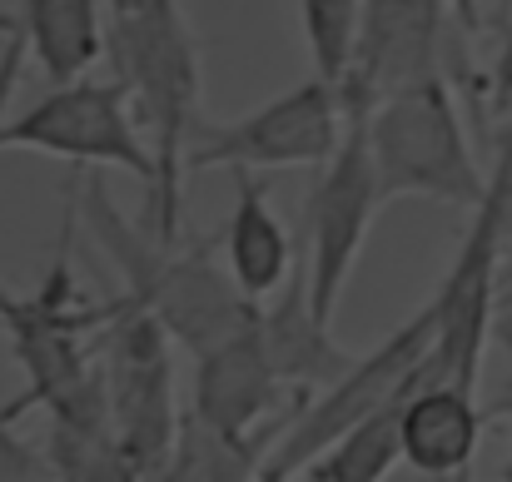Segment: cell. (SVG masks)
<instances>
[{
  "instance_id": "obj_1",
  "label": "cell",
  "mask_w": 512,
  "mask_h": 482,
  "mask_svg": "<svg viewBox=\"0 0 512 482\" xmlns=\"http://www.w3.org/2000/svg\"><path fill=\"white\" fill-rule=\"evenodd\" d=\"M80 219H85V234L100 244V254L115 264L120 294L150 309L189 358L214 353L219 343L254 328L264 314L234 284L229 264L209 254V244H179V239L170 244L155 229L130 224L125 209L110 199V184L100 169L90 174V184H80Z\"/></svg>"
},
{
  "instance_id": "obj_2",
  "label": "cell",
  "mask_w": 512,
  "mask_h": 482,
  "mask_svg": "<svg viewBox=\"0 0 512 482\" xmlns=\"http://www.w3.org/2000/svg\"><path fill=\"white\" fill-rule=\"evenodd\" d=\"M105 35L115 80L130 90L135 115L155 145L160 189L150 199V229L179 239V194H184V145L199 125V35L189 25L184 0H110Z\"/></svg>"
},
{
  "instance_id": "obj_3",
  "label": "cell",
  "mask_w": 512,
  "mask_h": 482,
  "mask_svg": "<svg viewBox=\"0 0 512 482\" xmlns=\"http://www.w3.org/2000/svg\"><path fill=\"white\" fill-rule=\"evenodd\" d=\"M368 145L383 179V199H428L448 209H478L488 174L473 155L463 110L448 75L403 85L368 110Z\"/></svg>"
},
{
  "instance_id": "obj_4",
  "label": "cell",
  "mask_w": 512,
  "mask_h": 482,
  "mask_svg": "<svg viewBox=\"0 0 512 482\" xmlns=\"http://www.w3.org/2000/svg\"><path fill=\"white\" fill-rule=\"evenodd\" d=\"M512 224V130L498 140V160L488 169V194L468 219V234L433 294L438 338L423 363V383H463L478 388L488 333L503 304V249Z\"/></svg>"
},
{
  "instance_id": "obj_5",
  "label": "cell",
  "mask_w": 512,
  "mask_h": 482,
  "mask_svg": "<svg viewBox=\"0 0 512 482\" xmlns=\"http://www.w3.org/2000/svg\"><path fill=\"white\" fill-rule=\"evenodd\" d=\"M433 338H438V309L428 299L373 353H358L343 378H334L329 388H319L314 398H304L289 413V423L279 428V438L264 453V473H304L319 453H329L339 443L343 433H353L373 413L403 403L423 383V363L433 353Z\"/></svg>"
},
{
  "instance_id": "obj_6",
  "label": "cell",
  "mask_w": 512,
  "mask_h": 482,
  "mask_svg": "<svg viewBox=\"0 0 512 482\" xmlns=\"http://www.w3.org/2000/svg\"><path fill=\"white\" fill-rule=\"evenodd\" d=\"M30 150L50 160H70L85 169H120L145 184V199L160 189L155 145L135 115V100L120 80H75L20 110L15 120H0V155Z\"/></svg>"
},
{
  "instance_id": "obj_7",
  "label": "cell",
  "mask_w": 512,
  "mask_h": 482,
  "mask_svg": "<svg viewBox=\"0 0 512 482\" xmlns=\"http://www.w3.org/2000/svg\"><path fill=\"white\" fill-rule=\"evenodd\" d=\"M343 130H348V110H343L339 85L309 75L234 120H199L184 145V174H199V169H229V174L319 169L334 160Z\"/></svg>"
},
{
  "instance_id": "obj_8",
  "label": "cell",
  "mask_w": 512,
  "mask_h": 482,
  "mask_svg": "<svg viewBox=\"0 0 512 482\" xmlns=\"http://www.w3.org/2000/svg\"><path fill=\"white\" fill-rule=\"evenodd\" d=\"M170 343V328L125 294H115V309L95 338L115 433L130 448V458L145 468V482L165 473L184 423V413L174 408Z\"/></svg>"
},
{
  "instance_id": "obj_9",
  "label": "cell",
  "mask_w": 512,
  "mask_h": 482,
  "mask_svg": "<svg viewBox=\"0 0 512 482\" xmlns=\"http://www.w3.org/2000/svg\"><path fill=\"white\" fill-rule=\"evenodd\" d=\"M383 204L388 199L368 145V115H348L339 150L329 164H319V179L304 204V284L314 314L329 328Z\"/></svg>"
},
{
  "instance_id": "obj_10",
  "label": "cell",
  "mask_w": 512,
  "mask_h": 482,
  "mask_svg": "<svg viewBox=\"0 0 512 482\" xmlns=\"http://www.w3.org/2000/svg\"><path fill=\"white\" fill-rule=\"evenodd\" d=\"M264 319V314H259ZM284 398L304 403L274 368L269 348H264V328H244L239 338L219 343L214 353L194 358V388H189V413L214 428L229 443L259 448L269 453V443L279 438V428L289 418H279Z\"/></svg>"
},
{
  "instance_id": "obj_11",
  "label": "cell",
  "mask_w": 512,
  "mask_h": 482,
  "mask_svg": "<svg viewBox=\"0 0 512 482\" xmlns=\"http://www.w3.org/2000/svg\"><path fill=\"white\" fill-rule=\"evenodd\" d=\"M448 0H368L353 70L339 85L343 110L368 115L383 95L443 75Z\"/></svg>"
},
{
  "instance_id": "obj_12",
  "label": "cell",
  "mask_w": 512,
  "mask_h": 482,
  "mask_svg": "<svg viewBox=\"0 0 512 482\" xmlns=\"http://www.w3.org/2000/svg\"><path fill=\"white\" fill-rule=\"evenodd\" d=\"M100 55H110L100 0H20L15 30L5 35V50H0V120L25 60H35L50 90H60V85L85 80Z\"/></svg>"
},
{
  "instance_id": "obj_13",
  "label": "cell",
  "mask_w": 512,
  "mask_h": 482,
  "mask_svg": "<svg viewBox=\"0 0 512 482\" xmlns=\"http://www.w3.org/2000/svg\"><path fill=\"white\" fill-rule=\"evenodd\" d=\"M478 388L463 383H418L403 398V463L433 482H473L478 443H483Z\"/></svg>"
},
{
  "instance_id": "obj_14",
  "label": "cell",
  "mask_w": 512,
  "mask_h": 482,
  "mask_svg": "<svg viewBox=\"0 0 512 482\" xmlns=\"http://www.w3.org/2000/svg\"><path fill=\"white\" fill-rule=\"evenodd\" d=\"M224 264L254 304L284 294L289 279L299 274L294 234L284 229V219L269 204V189L254 174H234V209L224 224Z\"/></svg>"
},
{
  "instance_id": "obj_15",
  "label": "cell",
  "mask_w": 512,
  "mask_h": 482,
  "mask_svg": "<svg viewBox=\"0 0 512 482\" xmlns=\"http://www.w3.org/2000/svg\"><path fill=\"white\" fill-rule=\"evenodd\" d=\"M259 328H264V348H269L279 378H284L299 398H314L319 388H329L334 378H343V373L353 368V358H358V353L339 348L334 333H329V323L314 314L309 284H304V264H299V274L289 279V289L274 294V304L264 309Z\"/></svg>"
},
{
  "instance_id": "obj_16",
  "label": "cell",
  "mask_w": 512,
  "mask_h": 482,
  "mask_svg": "<svg viewBox=\"0 0 512 482\" xmlns=\"http://www.w3.org/2000/svg\"><path fill=\"white\" fill-rule=\"evenodd\" d=\"M45 468L55 482H145V468L120 443L115 423L45 418Z\"/></svg>"
},
{
  "instance_id": "obj_17",
  "label": "cell",
  "mask_w": 512,
  "mask_h": 482,
  "mask_svg": "<svg viewBox=\"0 0 512 482\" xmlns=\"http://www.w3.org/2000/svg\"><path fill=\"white\" fill-rule=\"evenodd\" d=\"M403 403L373 413L368 423H358L353 433H343L329 453H319L304 478L309 482H388L393 468L403 463V428H398Z\"/></svg>"
},
{
  "instance_id": "obj_18",
  "label": "cell",
  "mask_w": 512,
  "mask_h": 482,
  "mask_svg": "<svg viewBox=\"0 0 512 482\" xmlns=\"http://www.w3.org/2000/svg\"><path fill=\"white\" fill-rule=\"evenodd\" d=\"M264 468L259 448L229 443L214 428H204L194 413H184L179 423V443H174L170 463L155 482H254Z\"/></svg>"
},
{
  "instance_id": "obj_19",
  "label": "cell",
  "mask_w": 512,
  "mask_h": 482,
  "mask_svg": "<svg viewBox=\"0 0 512 482\" xmlns=\"http://www.w3.org/2000/svg\"><path fill=\"white\" fill-rule=\"evenodd\" d=\"M363 10L368 0H299V20H304V45L314 60V75L343 85L358 55V35H363Z\"/></svg>"
},
{
  "instance_id": "obj_20",
  "label": "cell",
  "mask_w": 512,
  "mask_h": 482,
  "mask_svg": "<svg viewBox=\"0 0 512 482\" xmlns=\"http://www.w3.org/2000/svg\"><path fill=\"white\" fill-rule=\"evenodd\" d=\"M35 408H40V403H35V393H30V388H20L15 398H5V403H0V443H5V438H10V433L35 413Z\"/></svg>"
},
{
  "instance_id": "obj_21",
  "label": "cell",
  "mask_w": 512,
  "mask_h": 482,
  "mask_svg": "<svg viewBox=\"0 0 512 482\" xmlns=\"http://www.w3.org/2000/svg\"><path fill=\"white\" fill-rule=\"evenodd\" d=\"M10 30H15V5L0 0V35H10Z\"/></svg>"
},
{
  "instance_id": "obj_22",
  "label": "cell",
  "mask_w": 512,
  "mask_h": 482,
  "mask_svg": "<svg viewBox=\"0 0 512 482\" xmlns=\"http://www.w3.org/2000/svg\"><path fill=\"white\" fill-rule=\"evenodd\" d=\"M254 482H309V478H304V473H264V468H259Z\"/></svg>"
},
{
  "instance_id": "obj_23",
  "label": "cell",
  "mask_w": 512,
  "mask_h": 482,
  "mask_svg": "<svg viewBox=\"0 0 512 482\" xmlns=\"http://www.w3.org/2000/svg\"><path fill=\"white\" fill-rule=\"evenodd\" d=\"M503 338H508V348H512V328H503Z\"/></svg>"
}]
</instances>
